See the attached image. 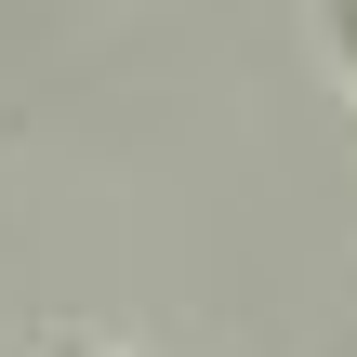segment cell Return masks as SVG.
<instances>
[{
  "mask_svg": "<svg viewBox=\"0 0 357 357\" xmlns=\"http://www.w3.org/2000/svg\"><path fill=\"white\" fill-rule=\"evenodd\" d=\"M318 13H331V66L357 79V0H318Z\"/></svg>",
  "mask_w": 357,
  "mask_h": 357,
  "instance_id": "cell-1",
  "label": "cell"
},
{
  "mask_svg": "<svg viewBox=\"0 0 357 357\" xmlns=\"http://www.w3.org/2000/svg\"><path fill=\"white\" fill-rule=\"evenodd\" d=\"M40 357H106V344H40Z\"/></svg>",
  "mask_w": 357,
  "mask_h": 357,
  "instance_id": "cell-2",
  "label": "cell"
}]
</instances>
